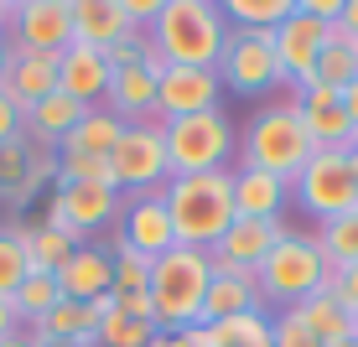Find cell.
<instances>
[{
    "instance_id": "obj_1",
    "label": "cell",
    "mask_w": 358,
    "mask_h": 347,
    "mask_svg": "<svg viewBox=\"0 0 358 347\" xmlns=\"http://www.w3.org/2000/svg\"><path fill=\"white\" fill-rule=\"evenodd\" d=\"M151 47L162 52L166 68H218V57L229 47L224 6H213V0H162Z\"/></svg>"
},
{
    "instance_id": "obj_2",
    "label": "cell",
    "mask_w": 358,
    "mask_h": 347,
    "mask_svg": "<svg viewBox=\"0 0 358 347\" xmlns=\"http://www.w3.org/2000/svg\"><path fill=\"white\" fill-rule=\"evenodd\" d=\"M166 218L177 244L187 249H213L234 223V171H208V177H171L162 187Z\"/></svg>"
},
{
    "instance_id": "obj_3",
    "label": "cell",
    "mask_w": 358,
    "mask_h": 347,
    "mask_svg": "<svg viewBox=\"0 0 358 347\" xmlns=\"http://www.w3.org/2000/svg\"><path fill=\"white\" fill-rule=\"evenodd\" d=\"M208 285H213V254L208 249H166L151 265V306H156V332H187L203 316Z\"/></svg>"
},
{
    "instance_id": "obj_4",
    "label": "cell",
    "mask_w": 358,
    "mask_h": 347,
    "mask_svg": "<svg viewBox=\"0 0 358 347\" xmlns=\"http://www.w3.org/2000/svg\"><path fill=\"white\" fill-rule=\"evenodd\" d=\"M239 151H244L239 166H255V171L280 177V182H296L301 166L317 156V145L306 140V125L296 115V104H265V109L250 115V125L239 135Z\"/></svg>"
},
{
    "instance_id": "obj_5",
    "label": "cell",
    "mask_w": 358,
    "mask_h": 347,
    "mask_svg": "<svg viewBox=\"0 0 358 347\" xmlns=\"http://www.w3.org/2000/svg\"><path fill=\"white\" fill-rule=\"evenodd\" d=\"M327 280H332V270H327L322 249H317V239H306V233H280V244L265 254V265L255 270L260 301L280 306V311H291L306 295L327 290Z\"/></svg>"
},
{
    "instance_id": "obj_6",
    "label": "cell",
    "mask_w": 358,
    "mask_h": 347,
    "mask_svg": "<svg viewBox=\"0 0 358 347\" xmlns=\"http://www.w3.org/2000/svg\"><path fill=\"white\" fill-rule=\"evenodd\" d=\"M166 161L171 177H208V171H229V156L239 145V130L224 109L208 115H187V119H166Z\"/></svg>"
},
{
    "instance_id": "obj_7",
    "label": "cell",
    "mask_w": 358,
    "mask_h": 347,
    "mask_svg": "<svg viewBox=\"0 0 358 347\" xmlns=\"http://www.w3.org/2000/svg\"><path fill=\"white\" fill-rule=\"evenodd\" d=\"M291 197L317 223H332V218L358 213V177H353V166H348V151H317L301 166V177L291 182Z\"/></svg>"
},
{
    "instance_id": "obj_8",
    "label": "cell",
    "mask_w": 358,
    "mask_h": 347,
    "mask_svg": "<svg viewBox=\"0 0 358 347\" xmlns=\"http://www.w3.org/2000/svg\"><path fill=\"white\" fill-rule=\"evenodd\" d=\"M218 83L239 98H260L270 89H280L286 73L275 63V31H234L229 27V47L218 57Z\"/></svg>"
},
{
    "instance_id": "obj_9",
    "label": "cell",
    "mask_w": 358,
    "mask_h": 347,
    "mask_svg": "<svg viewBox=\"0 0 358 347\" xmlns=\"http://www.w3.org/2000/svg\"><path fill=\"white\" fill-rule=\"evenodd\" d=\"M120 202H125L120 187H52L42 223L68 233L73 244H94V233L120 223Z\"/></svg>"
},
{
    "instance_id": "obj_10",
    "label": "cell",
    "mask_w": 358,
    "mask_h": 347,
    "mask_svg": "<svg viewBox=\"0 0 358 347\" xmlns=\"http://www.w3.org/2000/svg\"><path fill=\"white\" fill-rule=\"evenodd\" d=\"M109 166H115V187L120 192H162L171 182V161H166V135L156 119H145V125H125L120 135L115 156H109Z\"/></svg>"
},
{
    "instance_id": "obj_11",
    "label": "cell",
    "mask_w": 358,
    "mask_h": 347,
    "mask_svg": "<svg viewBox=\"0 0 358 347\" xmlns=\"http://www.w3.org/2000/svg\"><path fill=\"white\" fill-rule=\"evenodd\" d=\"M6 31H10V47L63 57L73 47V0H16Z\"/></svg>"
},
{
    "instance_id": "obj_12",
    "label": "cell",
    "mask_w": 358,
    "mask_h": 347,
    "mask_svg": "<svg viewBox=\"0 0 358 347\" xmlns=\"http://www.w3.org/2000/svg\"><path fill=\"white\" fill-rule=\"evenodd\" d=\"M115 244L145 254L156 265L166 249H177V233H171V218H166V202L162 192H130L120 202V223H115Z\"/></svg>"
},
{
    "instance_id": "obj_13",
    "label": "cell",
    "mask_w": 358,
    "mask_h": 347,
    "mask_svg": "<svg viewBox=\"0 0 358 347\" xmlns=\"http://www.w3.org/2000/svg\"><path fill=\"white\" fill-rule=\"evenodd\" d=\"M47 182L57 187V151H42L27 135L0 145V202L6 207H27Z\"/></svg>"
},
{
    "instance_id": "obj_14",
    "label": "cell",
    "mask_w": 358,
    "mask_h": 347,
    "mask_svg": "<svg viewBox=\"0 0 358 347\" xmlns=\"http://www.w3.org/2000/svg\"><path fill=\"white\" fill-rule=\"evenodd\" d=\"M224 98L218 68H166L156 78V119H187V115H208Z\"/></svg>"
},
{
    "instance_id": "obj_15",
    "label": "cell",
    "mask_w": 358,
    "mask_h": 347,
    "mask_svg": "<svg viewBox=\"0 0 358 347\" xmlns=\"http://www.w3.org/2000/svg\"><path fill=\"white\" fill-rule=\"evenodd\" d=\"M296 115H301L306 125V140L317 145V151H353L358 130L353 119L343 115V94L338 89H322V83H306V89H296Z\"/></svg>"
},
{
    "instance_id": "obj_16",
    "label": "cell",
    "mask_w": 358,
    "mask_h": 347,
    "mask_svg": "<svg viewBox=\"0 0 358 347\" xmlns=\"http://www.w3.org/2000/svg\"><path fill=\"white\" fill-rule=\"evenodd\" d=\"M280 233H286V223H275V218H234L224 228V239L208 249L213 270H244V275H255L265 265V254L280 244Z\"/></svg>"
},
{
    "instance_id": "obj_17",
    "label": "cell",
    "mask_w": 358,
    "mask_h": 347,
    "mask_svg": "<svg viewBox=\"0 0 358 347\" xmlns=\"http://www.w3.org/2000/svg\"><path fill=\"white\" fill-rule=\"evenodd\" d=\"M322 47H327V27L312 21L301 6L275 27V63H280V73H286L291 89L312 83V68H317V57H322Z\"/></svg>"
},
{
    "instance_id": "obj_18",
    "label": "cell",
    "mask_w": 358,
    "mask_h": 347,
    "mask_svg": "<svg viewBox=\"0 0 358 347\" xmlns=\"http://www.w3.org/2000/svg\"><path fill=\"white\" fill-rule=\"evenodd\" d=\"M166 73L162 52L151 57V63L141 68H115V78H109V94H104V109L109 115H120L125 125H145V119H156V78ZM162 125V119H156Z\"/></svg>"
},
{
    "instance_id": "obj_19",
    "label": "cell",
    "mask_w": 358,
    "mask_h": 347,
    "mask_svg": "<svg viewBox=\"0 0 358 347\" xmlns=\"http://www.w3.org/2000/svg\"><path fill=\"white\" fill-rule=\"evenodd\" d=\"M57 290H63V301H83L94 306L99 295L115 290V254H109V244H78L63 270H57Z\"/></svg>"
},
{
    "instance_id": "obj_20",
    "label": "cell",
    "mask_w": 358,
    "mask_h": 347,
    "mask_svg": "<svg viewBox=\"0 0 358 347\" xmlns=\"http://www.w3.org/2000/svg\"><path fill=\"white\" fill-rule=\"evenodd\" d=\"M109 78H115V68H109V57L99 52V47L73 42L68 52L57 57V94L78 98V104H89V109H99V104H104Z\"/></svg>"
},
{
    "instance_id": "obj_21",
    "label": "cell",
    "mask_w": 358,
    "mask_h": 347,
    "mask_svg": "<svg viewBox=\"0 0 358 347\" xmlns=\"http://www.w3.org/2000/svg\"><path fill=\"white\" fill-rule=\"evenodd\" d=\"M0 94L27 115V109L42 104L47 94H57V57L27 52V47H10V63H6V78H0Z\"/></svg>"
},
{
    "instance_id": "obj_22",
    "label": "cell",
    "mask_w": 358,
    "mask_h": 347,
    "mask_svg": "<svg viewBox=\"0 0 358 347\" xmlns=\"http://www.w3.org/2000/svg\"><path fill=\"white\" fill-rule=\"evenodd\" d=\"M250 311H265L255 275H244V270H213V285H208V301H203L197 327H218V321L250 316Z\"/></svg>"
},
{
    "instance_id": "obj_23",
    "label": "cell",
    "mask_w": 358,
    "mask_h": 347,
    "mask_svg": "<svg viewBox=\"0 0 358 347\" xmlns=\"http://www.w3.org/2000/svg\"><path fill=\"white\" fill-rule=\"evenodd\" d=\"M135 27L125 16V0H73V42L109 52L115 42H125Z\"/></svg>"
},
{
    "instance_id": "obj_24",
    "label": "cell",
    "mask_w": 358,
    "mask_h": 347,
    "mask_svg": "<svg viewBox=\"0 0 358 347\" xmlns=\"http://www.w3.org/2000/svg\"><path fill=\"white\" fill-rule=\"evenodd\" d=\"M89 115V104H78V98L68 94H47L42 104H31L27 115H21V130H27L31 145H42V151H57V145L73 135V125Z\"/></svg>"
},
{
    "instance_id": "obj_25",
    "label": "cell",
    "mask_w": 358,
    "mask_h": 347,
    "mask_svg": "<svg viewBox=\"0 0 358 347\" xmlns=\"http://www.w3.org/2000/svg\"><path fill=\"white\" fill-rule=\"evenodd\" d=\"M286 197H291V182L270 177V171H255V166L234 171V218H275L280 223Z\"/></svg>"
},
{
    "instance_id": "obj_26",
    "label": "cell",
    "mask_w": 358,
    "mask_h": 347,
    "mask_svg": "<svg viewBox=\"0 0 358 347\" xmlns=\"http://www.w3.org/2000/svg\"><path fill=\"white\" fill-rule=\"evenodd\" d=\"M31 332L57 342V347H99V311L83 306V301H57Z\"/></svg>"
},
{
    "instance_id": "obj_27",
    "label": "cell",
    "mask_w": 358,
    "mask_h": 347,
    "mask_svg": "<svg viewBox=\"0 0 358 347\" xmlns=\"http://www.w3.org/2000/svg\"><path fill=\"white\" fill-rule=\"evenodd\" d=\"M120 135H125V119L120 115H109L104 104L99 109H89V115L73 125V135L63 145H57V156H115V145H120Z\"/></svg>"
},
{
    "instance_id": "obj_28",
    "label": "cell",
    "mask_w": 358,
    "mask_h": 347,
    "mask_svg": "<svg viewBox=\"0 0 358 347\" xmlns=\"http://www.w3.org/2000/svg\"><path fill=\"white\" fill-rule=\"evenodd\" d=\"M291 311L306 321V332H312V337H322V347L343 342V337L353 332V311H348V306H343L332 290H317V295H306V301H301V306H291Z\"/></svg>"
},
{
    "instance_id": "obj_29",
    "label": "cell",
    "mask_w": 358,
    "mask_h": 347,
    "mask_svg": "<svg viewBox=\"0 0 358 347\" xmlns=\"http://www.w3.org/2000/svg\"><path fill=\"white\" fill-rule=\"evenodd\" d=\"M353 78H358V42H348L338 27H327V47H322V57H317V68H312V83L343 94ZM301 89H306V83H301Z\"/></svg>"
},
{
    "instance_id": "obj_30",
    "label": "cell",
    "mask_w": 358,
    "mask_h": 347,
    "mask_svg": "<svg viewBox=\"0 0 358 347\" xmlns=\"http://www.w3.org/2000/svg\"><path fill=\"white\" fill-rule=\"evenodd\" d=\"M16 233H21V244H27V265L36 270V275H57V270H63V259L78 249L68 233L47 228V223H16Z\"/></svg>"
},
{
    "instance_id": "obj_31",
    "label": "cell",
    "mask_w": 358,
    "mask_h": 347,
    "mask_svg": "<svg viewBox=\"0 0 358 347\" xmlns=\"http://www.w3.org/2000/svg\"><path fill=\"white\" fill-rule=\"evenodd\" d=\"M291 10H296V0H229L224 21L234 31H275Z\"/></svg>"
},
{
    "instance_id": "obj_32",
    "label": "cell",
    "mask_w": 358,
    "mask_h": 347,
    "mask_svg": "<svg viewBox=\"0 0 358 347\" xmlns=\"http://www.w3.org/2000/svg\"><path fill=\"white\" fill-rule=\"evenodd\" d=\"M57 301H63V290H57V275H36V270H31L27 280H21V290L10 295V306H16L21 327H36V321L52 311Z\"/></svg>"
},
{
    "instance_id": "obj_33",
    "label": "cell",
    "mask_w": 358,
    "mask_h": 347,
    "mask_svg": "<svg viewBox=\"0 0 358 347\" xmlns=\"http://www.w3.org/2000/svg\"><path fill=\"white\" fill-rule=\"evenodd\" d=\"M317 249H322L327 270H348V265H358V213L322 223V239H317Z\"/></svg>"
},
{
    "instance_id": "obj_34",
    "label": "cell",
    "mask_w": 358,
    "mask_h": 347,
    "mask_svg": "<svg viewBox=\"0 0 358 347\" xmlns=\"http://www.w3.org/2000/svg\"><path fill=\"white\" fill-rule=\"evenodd\" d=\"M27 275H31V265H27V244H21L16 223H0V295L10 301Z\"/></svg>"
},
{
    "instance_id": "obj_35",
    "label": "cell",
    "mask_w": 358,
    "mask_h": 347,
    "mask_svg": "<svg viewBox=\"0 0 358 347\" xmlns=\"http://www.w3.org/2000/svg\"><path fill=\"white\" fill-rule=\"evenodd\" d=\"M57 187H115V166L104 156H57Z\"/></svg>"
},
{
    "instance_id": "obj_36",
    "label": "cell",
    "mask_w": 358,
    "mask_h": 347,
    "mask_svg": "<svg viewBox=\"0 0 358 347\" xmlns=\"http://www.w3.org/2000/svg\"><path fill=\"white\" fill-rule=\"evenodd\" d=\"M109 254H115V295H130V290H151V259L125 249V244L109 239Z\"/></svg>"
},
{
    "instance_id": "obj_37",
    "label": "cell",
    "mask_w": 358,
    "mask_h": 347,
    "mask_svg": "<svg viewBox=\"0 0 358 347\" xmlns=\"http://www.w3.org/2000/svg\"><path fill=\"white\" fill-rule=\"evenodd\" d=\"M218 342H224V347H270V316L250 311V316L218 321Z\"/></svg>"
},
{
    "instance_id": "obj_38",
    "label": "cell",
    "mask_w": 358,
    "mask_h": 347,
    "mask_svg": "<svg viewBox=\"0 0 358 347\" xmlns=\"http://www.w3.org/2000/svg\"><path fill=\"white\" fill-rule=\"evenodd\" d=\"M151 332H156L151 321H130V316H120V306H115V311L99 321V347H145Z\"/></svg>"
},
{
    "instance_id": "obj_39",
    "label": "cell",
    "mask_w": 358,
    "mask_h": 347,
    "mask_svg": "<svg viewBox=\"0 0 358 347\" xmlns=\"http://www.w3.org/2000/svg\"><path fill=\"white\" fill-rule=\"evenodd\" d=\"M270 347H322V337H312L296 311H280L270 321Z\"/></svg>"
},
{
    "instance_id": "obj_40",
    "label": "cell",
    "mask_w": 358,
    "mask_h": 347,
    "mask_svg": "<svg viewBox=\"0 0 358 347\" xmlns=\"http://www.w3.org/2000/svg\"><path fill=\"white\" fill-rule=\"evenodd\" d=\"M327 290L338 295V301L348 306V311H358V265H348V270H332Z\"/></svg>"
},
{
    "instance_id": "obj_41",
    "label": "cell",
    "mask_w": 358,
    "mask_h": 347,
    "mask_svg": "<svg viewBox=\"0 0 358 347\" xmlns=\"http://www.w3.org/2000/svg\"><path fill=\"white\" fill-rule=\"evenodd\" d=\"M21 135H27V130H21V109H16V104H10V98H6V94H0V145H10V140H21Z\"/></svg>"
},
{
    "instance_id": "obj_42",
    "label": "cell",
    "mask_w": 358,
    "mask_h": 347,
    "mask_svg": "<svg viewBox=\"0 0 358 347\" xmlns=\"http://www.w3.org/2000/svg\"><path fill=\"white\" fill-rule=\"evenodd\" d=\"M21 332V316H16V306L6 301V295H0V342H10Z\"/></svg>"
},
{
    "instance_id": "obj_43",
    "label": "cell",
    "mask_w": 358,
    "mask_h": 347,
    "mask_svg": "<svg viewBox=\"0 0 358 347\" xmlns=\"http://www.w3.org/2000/svg\"><path fill=\"white\" fill-rule=\"evenodd\" d=\"M338 31L348 36V42H358V0H343V16H338Z\"/></svg>"
},
{
    "instance_id": "obj_44",
    "label": "cell",
    "mask_w": 358,
    "mask_h": 347,
    "mask_svg": "<svg viewBox=\"0 0 358 347\" xmlns=\"http://www.w3.org/2000/svg\"><path fill=\"white\" fill-rule=\"evenodd\" d=\"M343 115L353 119V130H358V78L348 83V89H343Z\"/></svg>"
},
{
    "instance_id": "obj_45",
    "label": "cell",
    "mask_w": 358,
    "mask_h": 347,
    "mask_svg": "<svg viewBox=\"0 0 358 347\" xmlns=\"http://www.w3.org/2000/svg\"><path fill=\"white\" fill-rule=\"evenodd\" d=\"M145 347H187V342H182V332H151Z\"/></svg>"
},
{
    "instance_id": "obj_46",
    "label": "cell",
    "mask_w": 358,
    "mask_h": 347,
    "mask_svg": "<svg viewBox=\"0 0 358 347\" xmlns=\"http://www.w3.org/2000/svg\"><path fill=\"white\" fill-rule=\"evenodd\" d=\"M6 63H10V31L0 27V78H6Z\"/></svg>"
},
{
    "instance_id": "obj_47",
    "label": "cell",
    "mask_w": 358,
    "mask_h": 347,
    "mask_svg": "<svg viewBox=\"0 0 358 347\" xmlns=\"http://www.w3.org/2000/svg\"><path fill=\"white\" fill-rule=\"evenodd\" d=\"M0 347H36V342L27 337V327H21V332H16V337H10V342H0Z\"/></svg>"
},
{
    "instance_id": "obj_48",
    "label": "cell",
    "mask_w": 358,
    "mask_h": 347,
    "mask_svg": "<svg viewBox=\"0 0 358 347\" xmlns=\"http://www.w3.org/2000/svg\"><path fill=\"white\" fill-rule=\"evenodd\" d=\"M332 347H358V332H348V337H343V342H332Z\"/></svg>"
},
{
    "instance_id": "obj_49",
    "label": "cell",
    "mask_w": 358,
    "mask_h": 347,
    "mask_svg": "<svg viewBox=\"0 0 358 347\" xmlns=\"http://www.w3.org/2000/svg\"><path fill=\"white\" fill-rule=\"evenodd\" d=\"M348 166H353V177H358V140H353V151H348Z\"/></svg>"
},
{
    "instance_id": "obj_50",
    "label": "cell",
    "mask_w": 358,
    "mask_h": 347,
    "mask_svg": "<svg viewBox=\"0 0 358 347\" xmlns=\"http://www.w3.org/2000/svg\"><path fill=\"white\" fill-rule=\"evenodd\" d=\"M353 332H358V311H353Z\"/></svg>"
}]
</instances>
